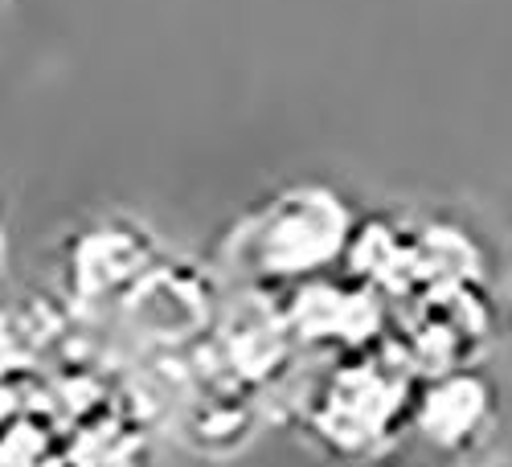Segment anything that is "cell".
Here are the masks:
<instances>
[{
	"mask_svg": "<svg viewBox=\"0 0 512 467\" xmlns=\"http://www.w3.org/2000/svg\"><path fill=\"white\" fill-rule=\"evenodd\" d=\"M152 254L144 230L132 226H99L82 234L78 250L70 254V291L78 300H103V295H127L148 271Z\"/></svg>",
	"mask_w": 512,
	"mask_h": 467,
	"instance_id": "cell-6",
	"label": "cell"
},
{
	"mask_svg": "<svg viewBox=\"0 0 512 467\" xmlns=\"http://www.w3.org/2000/svg\"><path fill=\"white\" fill-rule=\"evenodd\" d=\"M492 414H496V398L488 381L472 369L439 373V381H431L414 398V427L422 431L426 443L443 451L476 447L492 427Z\"/></svg>",
	"mask_w": 512,
	"mask_h": 467,
	"instance_id": "cell-5",
	"label": "cell"
},
{
	"mask_svg": "<svg viewBox=\"0 0 512 467\" xmlns=\"http://www.w3.org/2000/svg\"><path fill=\"white\" fill-rule=\"evenodd\" d=\"M127 316H132L136 336H144L156 349H185L189 341L209 332L213 308L205 304L201 283L152 267L132 291H127Z\"/></svg>",
	"mask_w": 512,
	"mask_h": 467,
	"instance_id": "cell-4",
	"label": "cell"
},
{
	"mask_svg": "<svg viewBox=\"0 0 512 467\" xmlns=\"http://www.w3.org/2000/svg\"><path fill=\"white\" fill-rule=\"evenodd\" d=\"M287 324L295 332V345L308 349H340V353H365L377 332V300L369 287L349 283H300L295 300L287 304Z\"/></svg>",
	"mask_w": 512,
	"mask_h": 467,
	"instance_id": "cell-3",
	"label": "cell"
},
{
	"mask_svg": "<svg viewBox=\"0 0 512 467\" xmlns=\"http://www.w3.org/2000/svg\"><path fill=\"white\" fill-rule=\"evenodd\" d=\"M349 242V214L340 197L328 189H291L259 209L250 222L238 226L230 242L234 271L263 287V283H308L328 263L340 259Z\"/></svg>",
	"mask_w": 512,
	"mask_h": 467,
	"instance_id": "cell-1",
	"label": "cell"
},
{
	"mask_svg": "<svg viewBox=\"0 0 512 467\" xmlns=\"http://www.w3.org/2000/svg\"><path fill=\"white\" fill-rule=\"evenodd\" d=\"M414 398H402V373H390L381 361L349 353L312 394L308 418L328 447L369 455L398 427V418L414 422Z\"/></svg>",
	"mask_w": 512,
	"mask_h": 467,
	"instance_id": "cell-2",
	"label": "cell"
}]
</instances>
